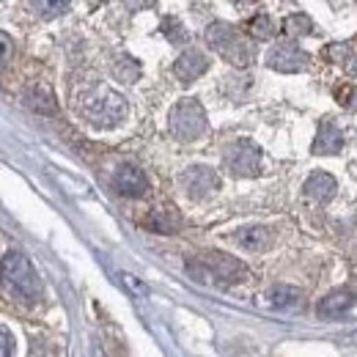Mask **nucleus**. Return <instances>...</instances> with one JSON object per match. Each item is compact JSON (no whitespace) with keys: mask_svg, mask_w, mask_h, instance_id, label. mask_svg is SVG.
Returning a JSON list of instances; mask_svg holds the SVG:
<instances>
[{"mask_svg":"<svg viewBox=\"0 0 357 357\" xmlns=\"http://www.w3.org/2000/svg\"><path fill=\"white\" fill-rule=\"evenodd\" d=\"M355 291H349V289H335V291H330L321 303H319V316H324V319H338V316H344L347 311H352V305H355Z\"/></svg>","mask_w":357,"mask_h":357,"instance_id":"nucleus-12","label":"nucleus"},{"mask_svg":"<svg viewBox=\"0 0 357 357\" xmlns=\"http://www.w3.org/2000/svg\"><path fill=\"white\" fill-rule=\"evenodd\" d=\"M344 146V135L333 121H324L313 140V154H338Z\"/></svg>","mask_w":357,"mask_h":357,"instance_id":"nucleus-13","label":"nucleus"},{"mask_svg":"<svg viewBox=\"0 0 357 357\" xmlns=\"http://www.w3.org/2000/svg\"><path fill=\"white\" fill-rule=\"evenodd\" d=\"M181 225H184L181 215H178L176 209H171V206L168 209H154L146 218V228L154 231V234H176Z\"/></svg>","mask_w":357,"mask_h":357,"instance_id":"nucleus-14","label":"nucleus"},{"mask_svg":"<svg viewBox=\"0 0 357 357\" xmlns=\"http://www.w3.org/2000/svg\"><path fill=\"white\" fill-rule=\"evenodd\" d=\"M267 66L275 72H283V75H291V72H300L308 66V55L300 50L297 45H278L269 50Z\"/></svg>","mask_w":357,"mask_h":357,"instance_id":"nucleus-7","label":"nucleus"},{"mask_svg":"<svg viewBox=\"0 0 357 357\" xmlns=\"http://www.w3.org/2000/svg\"><path fill=\"white\" fill-rule=\"evenodd\" d=\"M3 278L25 300L39 294V286H42L39 275H36L33 264L28 261V256H22L20 250H6V256H3Z\"/></svg>","mask_w":357,"mask_h":357,"instance_id":"nucleus-3","label":"nucleus"},{"mask_svg":"<svg viewBox=\"0 0 357 357\" xmlns=\"http://www.w3.org/2000/svg\"><path fill=\"white\" fill-rule=\"evenodd\" d=\"M313 31V22L308 14H303V11H297V14H289L286 20H283V33L286 36H291V39H300V36H308Z\"/></svg>","mask_w":357,"mask_h":357,"instance_id":"nucleus-17","label":"nucleus"},{"mask_svg":"<svg viewBox=\"0 0 357 357\" xmlns=\"http://www.w3.org/2000/svg\"><path fill=\"white\" fill-rule=\"evenodd\" d=\"M162 31L171 36V42H184V36H187V33H184V28L178 25L176 17H168V20L162 22Z\"/></svg>","mask_w":357,"mask_h":357,"instance_id":"nucleus-21","label":"nucleus"},{"mask_svg":"<svg viewBox=\"0 0 357 357\" xmlns=\"http://www.w3.org/2000/svg\"><path fill=\"white\" fill-rule=\"evenodd\" d=\"M209 69V58L201 52V50H184L174 63V75H176L181 83H190V80H198L204 72Z\"/></svg>","mask_w":357,"mask_h":357,"instance_id":"nucleus-10","label":"nucleus"},{"mask_svg":"<svg viewBox=\"0 0 357 357\" xmlns=\"http://www.w3.org/2000/svg\"><path fill=\"white\" fill-rule=\"evenodd\" d=\"M181 187H184V192L190 195V198H206L212 190H218V176H215V171L212 168H204V165H195V168H190V171H184L181 176Z\"/></svg>","mask_w":357,"mask_h":357,"instance_id":"nucleus-8","label":"nucleus"},{"mask_svg":"<svg viewBox=\"0 0 357 357\" xmlns=\"http://www.w3.org/2000/svg\"><path fill=\"white\" fill-rule=\"evenodd\" d=\"M267 297H269V305H272V308H278V311H291V308H297V305H300V300H303L300 289L286 286V283H280V286L269 289Z\"/></svg>","mask_w":357,"mask_h":357,"instance_id":"nucleus-16","label":"nucleus"},{"mask_svg":"<svg viewBox=\"0 0 357 357\" xmlns=\"http://www.w3.org/2000/svg\"><path fill=\"white\" fill-rule=\"evenodd\" d=\"M83 116L96 127H116L119 119L124 116V102L119 93L102 89L83 102Z\"/></svg>","mask_w":357,"mask_h":357,"instance_id":"nucleus-5","label":"nucleus"},{"mask_svg":"<svg viewBox=\"0 0 357 357\" xmlns=\"http://www.w3.org/2000/svg\"><path fill=\"white\" fill-rule=\"evenodd\" d=\"M236 245L242 248V250H250V253H264L272 248V242H275V234L264 228V225H250V228H242V231H236Z\"/></svg>","mask_w":357,"mask_h":357,"instance_id":"nucleus-11","label":"nucleus"},{"mask_svg":"<svg viewBox=\"0 0 357 357\" xmlns=\"http://www.w3.org/2000/svg\"><path fill=\"white\" fill-rule=\"evenodd\" d=\"M8 58H11V45H8V36L3 33V63H6Z\"/></svg>","mask_w":357,"mask_h":357,"instance_id":"nucleus-24","label":"nucleus"},{"mask_svg":"<svg viewBox=\"0 0 357 357\" xmlns=\"http://www.w3.org/2000/svg\"><path fill=\"white\" fill-rule=\"evenodd\" d=\"M248 33L253 36V39H261V42H267L275 36V25H272V17L269 14H256L250 22H248Z\"/></svg>","mask_w":357,"mask_h":357,"instance_id":"nucleus-18","label":"nucleus"},{"mask_svg":"<svg viewBox=\"0 0 357 357\" xmlns=\"http://www.w3.org/2000/svg\"><path fill=\"white\" fill-rule=\"evenodd\" d=\"M168 127L178 140H195L206 132V113L198 99H178L171 107Z\"/></svg>","mask_w":357,"mask_h":357,"instance_id":"nucleus-4","label":"nucleus"},{"mask_svg":"<svg viewBox=\"0 0 357 357\" xmlns=\"http://www.w3.org/2000/svg\"><path fill=\"white\" fill-rule=\"evenodd\" d=\"M113 187L127 198H143L149 192V178L135 165H119L113 174Z\"/></svg>","mask_w":357,"mask_h":357,"instance_id":"nucleus-9","label":"nucleus"},{"mask_svg":"<svg viewBox=\"0 0 357 357\" xmlns=\"http://www.w3.org/2000/svg\"><path fill=\"white\" fill-rule=\"evenodd\" d=\"M225 168L234 176H256L259 174V149L250 140H236L225 149Z\"/></svg>","mask_w":357,"mask_h":357,"instance_id":"nucleus-6","label":"nucleus"},{"mask_svg":"<svg viewBox=\"0 0 357 357\" xmlns=\"http://www.w3.org/2000/svg\"><path fill=\"white\" fill-rule=\"evenodd\" d=\"M335 96H338V102L341 105H352V99H357V89H352V86H344V89H338L335 91Z\"/></svg>","mask_w":357,"mask_h":357,"instance_id":"nucleus-22","label":"nucleus"},{"mask_svg":"<svg viewBox=\"0 0 357 357\" xmlns=\"http://www.w3.org/2000/svg\"><path fill=\"white\" fill-rule=\"evenodd\" d=\"M0 341H3V357H11V349H14V338H11V333L3 327L0 330Z\"/></svg>","mask_w":357,"mask_h":357,"instance_id":"nucleus-23","label":"nucleus"},{"mask_svg":"<svg viewBox=\"0 0 357 357\" xmlns=\"http://www.w3.org/2000/svg\"><path fill=\"white\" fill-rule=\"evenodd\" d=\"M206 42H209V47H212L220 58H225L228 63H234V66H239V69L250 66L253 58H256L253 42H250L242 31H236L234 25H228V22H212V25L206 28Z\"/></svg>","mask_w":357,"mask_h":357,"instance_id":"nucleus-2","label":"nucleus"},{"mask_svg":"<svg viewBox=\"0 0 357 357\" xmlns=\"http://www.w3.org/2000/svg\"><path fill=\"white\" fill-rule=\"evenodd\" d=\"M33 8H36V11H42L45 17H55V14L69 11V3H66V0H58V3H45V0H36V3H33Z\"/></svg>","mask_w":357,"mask_h":357,"instance_id":"nucleus-20","label":"nucleus"},{"mask_svg":"<svg viewBox=\"0 0 357 357\" xmlns=\"http://www.w3.org/2000/svg\"><path fill=\"white\" fill-rule=\"evenodd\" d=\"M121 283H124V286L132 291L137 300H146V297H149V286H146L143 280H137L132 272H121Z\"/></svg>","mask_w":357,"mask_h":357,"instance_id":"nucleus-19","label":"nucleus"},{"mask_svg":"<svg viewBox=\"0 0 357 357\" xmlns=\"http://www.w3.org/2000/svg\"><path fill=\"white\" fill-rule=\"evenodd\" d=\"M187 272L201 280V283H215V286H231V283H242L248 278V267L225 253H201L195 259L187 261Z\"/></svg>","mask_w":357,"mask_h":357,"instance_id":"nucleus-1","label":"nucleus"},{"mask_svg":"<svg viewBox=\"0 0 357 357\" xmlns=\"http://www.w3.org/2000/svg\"><path fill=\"white\" fill-rule=\"evenodd\" d=\"M335 190H338L335 178L330 176V174H321V171L311 174L308 181H305V192L311 195L313 201H321V204H327V201L335 195Z\"/></svg>","mask_w":357,"mask_h":357,"instance_id":"nucleus-15","label":"nucleus"}]
</instances>
